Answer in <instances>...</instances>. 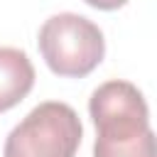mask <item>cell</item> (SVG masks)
<instances>
[{"instance_id": "cell-2", "label": "cell", "mask_w": 157, "mask_h": 157, "mask_svg": "<svg viewBox=\"0 0 157 157\" xmlns=\"http://www.w3.org/2000/svg\"><path fill=\"white\" fill-rule=\"evenodd\" d=\"M39 52L47 66L64 78L88 76L105 54V39L98 25L76 12H59L39 29Z\"/></svg>"}, {"instance_id": "cell-5", "label": "cell", "mask_w": 157, "mask_h": 157, "mask_svg": "<svg viewBox=\"0 0 157 157\" xmlns=\"http://www.w3.org/2000/svg\"><path fill=\"white\" fill-rule=\"evenodd\" d=\"M86 5H91V7H96V10H118V7H123L128 0H83Z\"/></svg>"}, {"instance_id": "cell-4", "label": "cell", "mask_w": 157, "mask_h": 157, "mask_svg": "<svg viewBox=\"0 0 157 157\" xmlns=\"http://www.w3.org/2000/svg\"><path fill=\"white\" fill-rule=\"evenodd\" d=\"M34 86V66L22 49L0 47V113L15 108Z\"/></svg>"}, {"instance_id": "cell-3", "label": "cell", "mask_w": 157, "mask_h": 157, "mask_svg": "<svg viewBox=\"0 0 157 157\" xmlns=\"http://www.w3.org/2000/svg\"><path fill=\"white\" fill-rule=\"evenodd\" d=\"M83 128L76 110L61 101L32 108L7 135L5 157H76Z\"/></svg>"}, {"instance_id": "cell-1", "label": "cell", "mask_w": 157, "mask_h": 157, "mask_svg": "<svg viewBox=\"0 0 157 157\" xmlns=\"http://www.w3.org/2000/svg\"><path fill=\"white\" fill-rule=\"evenodd\" d=\"M96 125L93 157H157L145 96L130 81H105L88 101Z\"/></svg>"}]
</instances>
